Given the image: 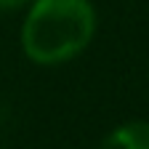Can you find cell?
Returning <instances> with one entry per match:
<instances>
[{"mask_svg": "<svg viewBox=\"0 0 149 149\" xmlns=\"http://www.w3.org/2000/svg\"><path fill=\"white\" fill-rule=\"evenodd\" d=\"M27 3L29 0H0V11H13V8H22Z\"/></svg>", "mask_w": 149, "mask_h": 149, "instance_id": "3", "label": "cell"}, {"mask_svg": "<svg viewBox=\"0 0 149 149\" xmlns=\"http://www.w3.org/2000/svg\"><path fill=\"white\" fill-rule=\"evenodd\" d=\"M101 149H149V123H128L115 128Z\"/></svg>", "mask_w": 149, "mask_h": 149, "instance_id": "2", "label": "cell"}, {"mask_svg": "<svg viewBox=\"0 0 149 149\" xmlns=\"http://www.w3.org/2000/svg\"><path fill=\"white\" fill-rule=\"evenodd\" d=\"M96 13L88 0H35L22 29L32 61L61 64L74 59L93 37Z\"/></svg>", "mask_w": 149, "mask_h": 149, "instance_id": "1", "label": "cell"}]
</instances>
